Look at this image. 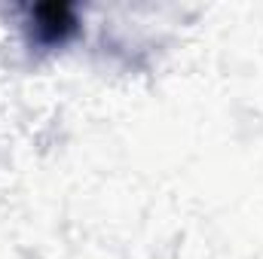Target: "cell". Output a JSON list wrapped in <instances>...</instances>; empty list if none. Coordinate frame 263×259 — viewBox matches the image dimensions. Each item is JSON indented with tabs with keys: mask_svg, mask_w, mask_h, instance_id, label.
Segmentation results:
<instances>
[{
	"mask_svg": "<svg viewBox=\"0 0 263 259\" xmlns=\"http://www.w3.org/2000/svg\"><path fill=\"white\" fill-rule=\"evenodd\" d=\"M37 18H40V34L49 40V43H55V40H62L65 37V31L73 28V18H70V9L67 6H40L37 9Z\"/></svg>",
	"mask_w": 263,
	"mask_h": 259,
	"instance_id": "cell-1",
	"label": "cell"
}]
</instances>
